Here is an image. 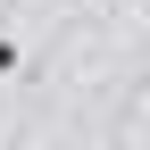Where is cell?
Here are the masks:
<instances>
[{"label":"cell","instance_id":"obj_1","mask_svg":"<svg viewBox=\"0 0 150 150\" xmlns=\"http://www.w3.org/2000/svg\"><path fill=\"white\" fill-rule=\"evenodd\" d=\"M25 59H33V50L17 42V33H0V83H8V75H25Z\"/></svg>","mask_w":150,"mask_h":150}]
</instances>
